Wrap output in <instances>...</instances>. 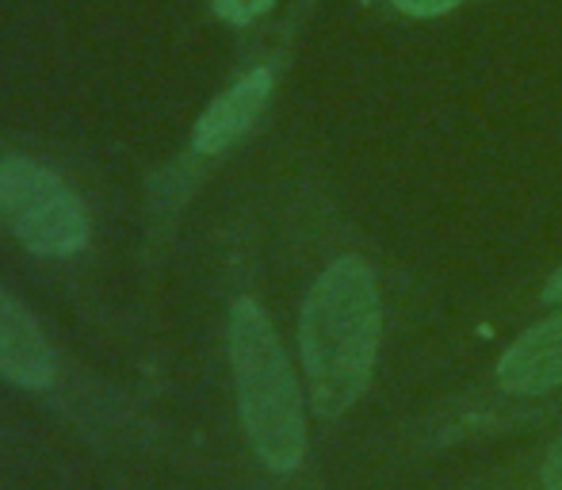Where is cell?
<instances>
[{
	"mask_svg": "<svg viewBox=\"0 0 562 490\" xmlns=\"http://www.w3.org/2000/svg\"><path fill=\"white\" fill-rule=\"evenodd\" d=\"M383 334L375 272L363 257H340L311 288L299 322V349L322 417H337L368 391Z\"/></svg>",
	"mask_w": 562,
	"mask_h": 490,
	"instance_id": "1",
	"label": "cell"
},
{
	"mask_svg": "<svg viewBox=\"0 0 562 490\" xmlns=\"http://www.w3.org/2000/svg\"><path fill=\"white\" fill-rule=\"evenodd\" d=\"M229 365L245 437L268 471H295L306 456V417L291 360L257 299L229 311Z\"/></svg>",
	"mask_w": 562,
	"mask_h": 490,
	"instance_id": "2",
	"label": "cell"
},
{
	"mask_svg": "<svg viewBox=\"0 0 562 490\" xmlns=\"http://www.w3.org/2000/svg\"><path fill=\"white\" fill-rule=\"evenodd\" d=\"M0 219L38 257H74L92 234L74 188L23 154L0 157Z\"/></svg>",
	"mask_w": 562,
	"mask_h": 490,
	"instance_id": "3",
	"label": "cell"
},
{
	"mask_svg": "<svg viewBox=\"0 0 562 490\" xmlns=\"http://www.w3.org/2000/svg\"><path fill=\"white\" fill-rule=\"evenodd\" d=\"M0 379L43 391L54 383V349L35 314L0 288Z\"/></svg>",
	"mask_w": 562,
	"mask_h": 490,
	"instance_id": "4",
	"label": "cell"
},
{
	"mask_svg": "<svg viewBox=\"0 0 562 490\" xmlns=\"http://www.w3.org/2000/svg\"><path fill=\"white\" fill-rule=\"evenodd\" d=\"M268 97H272V74L268 69H249L241 81H234L223 97L211 100V108L200 115L192 134L195 154H226L252 123L265 112Z\"/></svg>",
	"mask_w": 562,
	"mask_h": 490,
	"instance_id": "5",
	"label": "cell"
},
{
	"mask_svg": "<svg viewBox=\"0 0 562 490\" xmlns=\"http://www.w3.org/2000/svg\"><path fill=\"white\" fill-rule=\"evenodd\" d=\"M497 383L509 394H543L562 383V311L525 330L497 360Z\"/></svg>",
	"mask_w": 562,
	"mask_h": 490,
	"instance_id": "6",
	"label": "cell"
},
{
	"mask_svg": "<svg viewBox=\"0 0 562 490\" xmlns=\"http://www.w3.org/2000/svg\"><path fill=\"white\" fill-rule=\"evenodd\" d=\"M215 4V15L226 23H234V27H245V23L260 20V15L272 8V0H211Z\"/></svg>",
	"mask_w": 562,
	"mask_h": 490,
	"instance_id": "7",
	"label": "cell"
},
{
	"mask_svg": "<svg viewBox=\"0 0 562 490\" xmlns=\"http://www.w3.org/2000/svg\"><path fill=\"white\" fill-rule=\"evenodd\" d=\"M456 4H463V0H394V8L406 15H445Z\"/></svg>",
	"mask_w": 562,
	"mask_h": 490,
	"instance_id": "8",
	"label": "cell"
},
{
	"mask_svg": "<svg viewBox=\"0 0 562 490\" xmlns=\"http://www.w3.org/2000/svg\"><path fill=\"white\" fill-rule=\"evenodd\" d=\"M543 490H562V437L551 445L548 460H543Z\"/></svg>",
	"mask_w": 562,
	"mask_h": 490,
	"instance_id": "9",
	"label": "cell"
},
{
	"mask_svg": "<svg viewBox=\"0 0 562 490\" xmlns=\"http://www.w3.org/2000/svg\"><path fill=\"white\" fill-rule=\"evenodd\" d=\"M543 299H548V303H562V265L551 272V280L543 283Z\"/></svg>",
	"mask_w": 562,
	"mask_h": 490,
	"instance_id": "10",
	"label": "cell"
}]
</instances>
